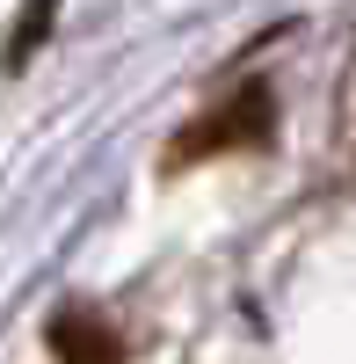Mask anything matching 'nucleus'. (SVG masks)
Returning <instances> with one entry per match:
<instances>
[{
  "label": "nucleus",
  "mask_w": 356,
  "mask_h": 364,
  "mask_svg": "<svg viewBox=\"0 0 356 364\" xmlns=\"http://www.w3.org/2000/svg\"><path fill=\"white\" fill-rule=\"evenodd\" d=\"M269 117H277V102H269V87H240V95H226L204 124H189L182 139L167 146V161L182 168V161H204V154H218V146H262L269 139Z\"/></svg>",
  "instance_id": "obj_1"
},
{
  "label": "nucleus",
  "mask_w": 356,
  "mask_h": 364,
  "mask_svg": "<svg viewBox=\"0 0 356 364\" xmlns=\"http://www.w3.org/2000/svg\"><path fill=\"white\" fill-rule=\"evenodd\" d=\"M51 357L58 364H124V336L95 306H66V314H51Z\"/></svg>",
  "instance_id": "obj_2"
}]
</instances>
